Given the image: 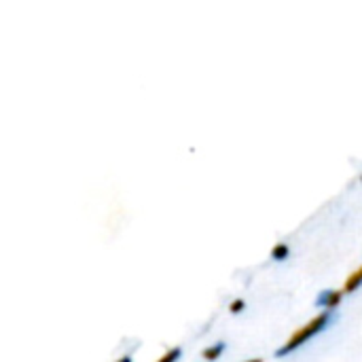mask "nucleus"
<instances>
[{
  "label": "nucleus",
  "mask_w": 362,
  "mask_h": 362,
  "mask_svg": "<svg viewBox=\"0 0 362 362\" xmlns=\"http://www.w3.org/2000/svg\"><path fill=\"white\" fill-rule=\"evenodd\" d=\"M288 255H291V248H288V244H284V242H280V244H276V246L272 248V259H274V261H286Z\"/></svg>",
  "instance_id": "5"
},
{
  "label": "nucleus",
  "mask_w": 362,
  "mask_h": 362,
  "mask_svg": "<svg viewBox=\"0 0 362 362\" xmlns=\"http://www.w3.org/2000/svg\"><path fill=\"white\" fill-rule=\"evenodd\" d=\"M361 182H362V176H361Z\"/></svg>",
  "instance_id": "10"
},
{
  "label": "nucleus",
  "mask_w": 362,
  "mask_h": 362,
  "mask_svg": "<svg viewBox=\"0 0 362 362\" xmlns=\"http://www.w3.org/2000/svg\"><path fill=\"white\" fill-rule=\"evenodd\" d=\"M244 362H263V358H248V361Z\"/></svg>",
  "instance_id": "9"
},
{
  "label": "nucleus",
  "mask_w": 362,
  "mask_h": 362,
  "mask_svg": "<svg viewBox=\"0 0 362 362\" xmlns=\"http://www.w3.org/2000/svg\"><path fill=\"white\" fill-rule=\"evenodd\" d=\"M244 308H246V303H244L242 299H235V301H231V305H229L231 314H238V312H242Z\"/></svg>",
  "instance_id": "7"
},
{
  "label": "nucleus",
  "mask_w": 362,
  "mask_h": 362,
  "mask_svg": "<svg viewBox=\"0 0 362 362\" xmlns=\"http://www.w3.org/2000/svg\"><path fill=\"white\" fill-rule=\"evenodd\" d=\"M362 286V265L356 269V272H352L350 274V278L346 280V284H344V293L346 295H350V293H354V291H358Z\"/></svg>",
  "instance_id": "3"
},
{
  "label": "nucleus",
  "mask_w": 362,
  "mask_h": 362,
  "mask_svg": "<svg viewBox=\"0 0 362 362\" xmlns=\"http://www.w3.org/2000/svg\"><path fill=\"white\" fill-rule=\"evenodd\" d=\"M225 348H227V344H225V341H216L214 346L206 348L202 356H204L208 362H214L218 356H221V354H223V352H225Z\"/></svg>",
  "instance_id": "4"
},
{
  "label": "nucleus",
  "mask_w": 362,
  "mask_h": 362,
  "mask_svg": "<svg viewBox=\"0 0 362 362\" xmlns=\"http://www.w3.org/2000/svg\"><path fill=\"white\" fill-rule=\"evenodd\" d=\"M180 354H182V350L176 346V348L168 350V352H165V354H163V356H161V358H159L157 362H176L178 358H180Z\"/></svg>",
  "instance_id": "6"
},
{
  "label": "nucleus",
  "mask_w": 362,
  "mask_h": 362,
  "mask_svg": "<svg viewBox=\"0 0 362 362\" xmlns=\"http://www.w3.org/2000/svg\"><path fill=\"white\" fill-rule=\"evenodd\" d=\"M117 362H132V356H129V354H125V356H121Z\"/></svg>",
  "instance_id": "8"
},
{
  "label": "nucleus",
  "mask_w": 362,
  "mask_h": 362,
  "mask_svg": "<svg viewBox=\"0 0 362 362\" xmlns=\"http://www.w3.org/2000/svg\"><path fill=\"white\" fill-rule=\"evenodd\" d=\"M344 295H346L344 291L329 288V291H325V293H320V295H318V299H316V305H318V308H327V312H331V310H335V308L341 303Z\"/></svg>",
  "instance_id": "2"
},
{
  "label": "nucleus",
  "mask_w": 362,
  "mask_h": 362,
  "mask_svg": "<svg viewBox=\"0 0 362 362\" xmlns=\"http://www.w3.org/2000/svg\"><path fill=\"white\" fill-rule=\"evenodd\" d=\"M331 320H333V314H331V312H322V314H318L316 318H312L310 322H305L301 329H297V331L286 339V344H284L282 348H278L276 356H278V358H284V356L293 354V352H295V350H299L303 344H308L312 337H316L318 333H322V331L331 325Z\"/></svg>",
  "instance_id": "1"
}]
</instances>
